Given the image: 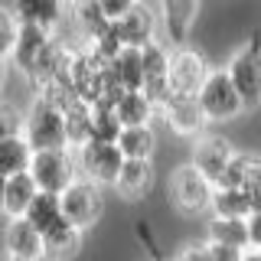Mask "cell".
I'll use <instances>...</instances> for the list:
<instances>
[{
  "label": "cell",
  "instance_id": "17",
  "mask_svg": "<svg viewBox=\"0 0 261 261\" xmlns=\"http://www.w3.org/2000/svg\"><path fill=\"white\" fill-rule=\"evenodd\" d=\"M13 13L20 16V23H33L43 30H59L69 13V0H10Z\"/></svg>",
  "mask_w": 261,
  "mask_h": 261
},
{
  "label": "cell",
  "instance_id": "18",
  "mask_svg": "<svg viewBox=\"0 0 261 261\" xmlns=\"http://www.w3.org/2000/svg\"><path fill=\"white\" fill-rule=\"evenodd\" d=\"M27 219L43 232V239H49V235H56V232H62V228L72 225L69 219H65L62 199L56 193H43V190H39V196L33 199V206L27 209Z\"/></svg>",
  "mask_w": 261,
  "mask_h": 261
},
{
  "label": "cell",
  "instance_id": "23",
  "mask_svg": "<svg viewBox=\"0 0 261 261\" xmlns=\"http://www.w3.org/2000/svg\"><path fill=\"white\" fill-rule=\"evenodd\" d=\"M114 114L121 118L124 127H134V124H153L160 118V108L144 92H124L114 105Z\"/></svg>",
  "mask_w": 261,
  "mask_h": 261
},
{
  "label": "cell",
  "instance_id": "36",
  "mask_svg": "<svg viewBox=\"0 0 261 261\" xmlns=\"http://www.w3.org/2000/svg\"><path fill=\"white\" fill-rule=\"evenodd\" d=\"M7 79H10V59L0 56V95H4V88H7Z\"/></svg>",
  "mask_w": 261,
  "mask_h": 261
},
{
  "label": "cell",
  "instance_id": "33",
  "mask_svg": "<svg viewBox=\"0 0 261 261\" xmlns=\"http://www.w3.org/2000/svg\"><path fill=\"white\" fill-rule=\"evenodd\" d=\"M134 4H141V0H98V7H101V13L108 20H121Z\"/></svg>",
  "mask_w": 261,
  "mask_h": 261
},
{
  "label": "cell",
  "instance_id": "26",
  "mask_svg": "<svg viewBox=\"0 0 261 261\" xmlns=\"http://www.w3.org/2000/svg\"><path fill=\"white\" fill-rule=\"evenodd\" d=\"M33 147L23 134L16 137H4L0 141V173L4 176H16V173H27L30 163H33Z\"/></svg>",
  "mask_w": 261,
  "mask_h": 261
},
{
  "label": "cell",
  "instance_id": "16",
  "mask_svg": "<svg viewBox=\"0 0 261 261\" xmlns=\"http://www.w3.org/2000/svg\"><path fill=\"white\" fill-rule=\"evenodd\" d=\"M153 190V160H124L118 179H114V193L124 202H141Z\"/></svg>",
  "mask_w": 261,
  "mask_h": 261
},
{
  "label": "cell",
  "instance_id": "14",
  "mask_svg": "<svg viewBox=\"0 0 261 261\" xmlns=\"http://www.w3.org/2000/svg\"><path fill=\"white\" fill-rule=\"evenodd\" d=\"M4 251L7 258H20V261H46V239L27 216H16L4 225Z\"/></svg>",
  "mask_w": 261,
  "mask_h": 261
},
{
  "label": "cell",
  "instance_id": "37",
  "mask_svg": "<svg viewBox=\"0 0 261 261\" xmlns=\"http://www.w3.org/2000/svg\"><path fill=\"white\" fill-rule=\"evenodd\" d=\"M4 199H7V176L0 173V212H4Z\"/></svg>",
  "mask_w": 261,
  "mask_h": 261
},
{
  "label": "cell",
  "instance_id": "1",
  "mask_svg": "<svg viewBox=\"0 0 261 261\" xmlns=\"http://www.w3.org/2000/svg\"><path fill=\"white\" fill-rule=\"evenodd\" d=\"M167 196H170V206H173L179 216H193V219L209 216L212 196H216V183L186 160V163H176V167L170 170Z\"/></svg>",
  "mask_w": 261,
  "mask_h": 261
},
{
  "label": "cell",
  "instance_id": "28",
  "mask_svg": "<svg viewBox=\"0 0 261 261\" xmlns=\"http://www.w3.org/2000/svg\"><path fill=\"white\" fill-rule=\"evenodd\" d=\"M82 242H85V228H75V225L49 235L46 239V261H72V258H79Z\"/></svg>",
  "mask_w": 261,
  "mask_h": 261
},
{
  "label": "cell",
  "instance_id": "13",
  "mask_svg": "<svg viewBox=\"0 0 261 261\" xmlns=\"http://www.w3.org/2000/svg\"><path fill=\"white\" fill-rule=\"evenodd\" d=\"M157 13H160V33L170 46L190 43V33L199 20V7L202 0H157Z\"/></svg>",
  "mask_w": 261,
  "mask_h": 261
},
{
  "label": "cell",
  "instance_id": "31",
  "mask_svg": "<svg viewBox=\"0 0 261 261\" xmlns=\"http://www.w3.org/2000/svg\"><path fill=\"white\" fill-rule=\"evenodd\" d=\"M27 130V114H23L10 98L0 95V141L4 137H16Z\"/></svg>",
  "mask_w": 261,
  "mask_h": 261
},
{
  "label": "cell",
  "instance_id": "40",
  "mask_svg": "<svg viewBox=\"0 0 261 261\" xmlns=\"http://www.w3.org/2000/svg\"><path fill=\"white\" fill-rule=\"evenodd\" d=\"M4 261H20V258H4Z\"/></svg>",
  "mask_w": 261,
  "mask_h": 261
},
{
  "label": "cell",
  "instance_id": "38",
  "mask_svg": "<svg viewBox=\"0 0 261 261\" xmlns=\"http://www.w3.org/2000/svg\"><path fill=\"white\" fill-rule=\"evenodd\" d=\"M242 261H261V251L258 248H248V251H245V258Z\"/></svg>",
  "mask_w": 261,
  "mask_h": 261
},
{
  "label": "cell",
  "instance_id": "35",
  "mask_svg": "<svg viewBox=\"0 0 261 261\" xmlns=\"http://www.w3.org/2000/svg\"><path fill=\"white\" fill-rule=\"evenodd\" d=\"M248 239H251V248L261 251V209H255L248 216Z\"/></svg>",
  "mask_w": 261,
  "mask_h": 261
},
{
  "label": "cell",
  "instance_id": "3",
  "mask_svg": "<svg viewBox=\"0 0 261 261\" xmlns=\"http://www.w3.org/2000/svg\"><path fill=\"white\" fill-rule=\"evenodd\" d=\"M23 137L30 141L33 150H56V147H69L65 134V108L49 98L36 95L27 111V130Z\"/></svg>",
  "mask_w": 261,
  "mask_h": 261
},
{
  "label": "cell",
  "instance_id": "2",
  "mask_svg": "<svg viewBox=\"0 0 261 261\" xmlns=\"http://www.w3.org/2000/svg\"><path fill=\"white\" fill-rule=\"evenodd\" d=\"M228 79L235 82L242 101H245V114L261 108V36H248L245 43L228 56L225 62Z\"/></svg>",
  "mask_w": 261,
  "mask_h": 261
},
{
  "label": "cell",
  "instance_id": "39",
  "mask_svg": "<svg viewBox=\"0 0 261 261\" xmlns=\"http://www.w3.org/2000/svg\"><path fill=\"white\" fill-rule=\"evenodd\" d=\"M251 196H255V206L261 209V186H258V190H255V193H251Z\"/></svg>",
  "mask_w": 261,
  "mask_h": 261
},
{
  "label": "cell",
  "instance_id": "21",
  "mask_svg": "<svg viewBox=\"0 0 261 261\" xmlns=\"http://www.w3.org/2000/svg\"><path fill=\"white\" fill-rule=\"evenodd\" d=\"M206 242H212V245H228V248H239V251H248V248H251V239H248V219L209 216Z\"/></svg>",
  "mask_w": 261,
  "mask_h": 261
},
{
  "label": "cell",
  "instance_id": "20",
  "mask_svg": "<svg viewBox=\"0 0 261 261\" xmlns=\"http://www.w3.org/2000/svg\"><path fill=\"white\" fill-rule=\"evenodd\" d=\"M255 196L242 186H216L212 196V212L209 216H222V219H248L255 212Z\"/></svg>",
  "mask_w": 261,
  "mask_h": 261
},
{
  "label": "cell",
  "instance_id": "10",
  "mask_svg": "<svg viewBox=\"0 0 261 261\" xmlns=\"http://www.w3.org/2000/svg\"><path fill=\"white\" fill-rule=\"evenodd\" d=\"M111 23H114V30H118L121 43L134 46V49H144V46H150L153 39H163V33H160V13H157V7L147 4V0L134 4L124 16H121V20H111Z\"/></svg>",
  "mask_w": 261,
  "mask_h": 261
},
{
  "label": "cell",
  "instance_id": "22",
  "mask_svg": "<svg viewBox=\"0 0 261 261\" xmlns=\"http://www.w3.org/2000/svg\"><path fill=\"white\" fill-rule=\"evenodd\" d=\"M39 196V186L33 173H16V176H7V199H4V216L7 219H16V216H27V209L33 206V199Z\"/></svg>",
  "mask_w": 261,
  "mask_h": 261
},
{
  "label": "cell",
  "instance_id": "9",
  "mask_svg": "<svg viewBox=\"0 0 261 261\" xmlns=\"http://www.w3.org/2000/svg\"><path fill=\"white\" fill-rule=\"evenodd\" d=\"M235 150H239V147L228 141V137L206 130V134H199L193 141V147H190V163L219 186V183H222V176H225V170H228V163H232V157H235Z\"/></svg>",
  "mask_w": 261,
  "mask_h": 261
},
{
  "label": "cell",
  "instance_id": "7",
  "mask_svg": "<svg viewBox=\"0 0 261 261\" xmlns=\"http://www.w3.org/2000/svg\"><path fill=\"white\" fill-rule=\"evenodd\" d=\"M212 65L202 49L190 43L170 46V88L173 95H196L202 88V82L209 79Z\"/></svg>",
  "mask_w": 261,
  "mask_h": 261
},
{
  "label": "cell",
  "instance_id": "5",
  "mask_svg": "<svg viewBox=\"0 0 261 261\" xmlns=\"http://www.w3.org/2000/svg\"><path fill=\"white\" fill-rule=\"evenodd\" d=\"M30 173L43 193H65L82 176L75 147H56V150H36L30 163Z\"/></svg>",
  "mask_w": 261,
  "mask_h": 261
},
{
  "label": "cell",
  "instance_id": "27",
  "mask_svg": "<svg viewBox=\"0 0 261 261\" xmlns=\"http://www.w3.org/2000/svg\"><path fill=\"white\" fill-rule=\"evenodd\" d=\"M92 121H95V111L88 101H75L65 105V134H69V147H82L92 141Z\"/></svg>",
  "mask_w": 261,
  "mask_h": 261
},
{
  "label": "cell",
  "instance_id": "11",
  "mask_svg": "<svg viewBox=\"0 0 261 261\" xmlns=\"http://www.w3.org/2000/svg\"><path fill=\"white\" fill-rule=\"evenodd\" d=\"M144 53V95L150 98L157 108L170 101L173 88H170V43L167 39H153Z\"/></svg>",
  "mask_w": 261,
  "mask_h": 261
},
{
  "label": "cell",
  "instance_id": "19",
  "mask_svg": "<svg viewBox=\"0 0 261 261\" xmlns=\"http://www.w3.org/2000/svg\"><path fill=\"white\" fill-rule=\"evenodd\" d=\"M219 186H242V190L255 193L261 186V150H235Z\"/></svg>",
  "mask_w": 261,
  "mask_h": 261
},
{
  "label": "cell",
  "instance_id": "30",
  "mask_svg": "<svg viewBox=\"0 0 261 261\" xmlns=\"http://www.w3.org/2000/svg\"><path fill=\"white\" fill-rule=\"evenodd\" d=\"M20 16L13 13L10 4H0V56L10 59L13 56V46H16V36H20Z\"/></svg>",
  "mask_w": 261,
  "mask_h": 261
},
{
  "label": "cell",
  "instance_id": "4",
  "mask_svg": "<svg viewBox=\"0 0 261 261\" xmlns=\"http://www.w3.org/2000/svg\"><path fill=\"white\" fill-rule=\"evenodd\" d=\"M196 98H199V108L206 111L209 124H228V121H239L245 114V101H242L239 88H235V82L228 79L225 65L209 72V79L202 82Z\"/></svg>",
  "mask_w": 261,
  "mask_h": 261
},
{
  "label": "cell",
  "instance_id": "15",
  "mask_svg": "<svg viewBox=\"0 0 261 261\" xmlns=\"http://www.w3.org/2000/svg\"><path fill=\"white\" fill-rule=\"evenodd\" d=\"M53 39H56V33H53V30L33 27V23H23V27H20V36H16V46H13L10 62L30 79V75H33V69H36V65L43 62V56L49 53Z\"/></svg>",
  "mask_w": 261,
  "mask_h": 261
},
{
  "label": "cell",
  "instance_id": "32",
  "mask_svg": "<svg viewBox=\"0 0 261 261\" xmlns=\"http://www.w3.org/2000/svg\"><path fill=\"white\" fill-rule=\"evenodd\" d=\"M173 261H212V258H209V242L202 239V242L183 245V248L176 251V258H173Z\"/></svg>",
  "mask_w": 261,
  "mask_h": 261
},
{
  "label": "cell",
  "instance_id": "8",
  "mask_svg": "<svg viewBox=\"0 0 261 261\" xmlns=\"http://www.w3.org/2000/svg\"><path fill=\"white\" fill-rule=\"evenodd\" d=\"M59 199H62L65 219H69L72 225L75 228H92L105 212V186L79 176L65 193H59Z\"/></svg>",
  "mask_w": 261,
  "mask_h": 261
},
{
  "label": "cell",
  "instance_id": "25",
  "mask_svg": "<svg viewBox=\"0 0 261 261\" xmlns=\"http://www.w3.org/2000/svg\"><path fill=\"white\" fill-rule=\"evenodd\" d=\"M108 65H111L114 79H118L127 92H144V53L141 49L124 46Z\"/></svg>",
  "mask_w": 261,
  "mask_h": 261
},
{
  "label": "cell",
  "instance_id": "12",
  "mask_svg": "<svg viewBox=\"0 0 261 261\" xmlns=\"http://www.w3.org/2000/svg\"><path fill=\"white\" fill-rule=\"evenodd\" d=\"M160 121L176 137H190V141L206 134V127H209V118L199 108V98L196 95H170V101L160 108Z\"/></svg>",
  "mask_w": 261,
  "mask_h": 261
},
{
  "label": "cell",
  "instance_id": "34",
  "mask_svg": "<svg viewBox=\"0 0 261 261\" xmlns=\"http://www.w3.org/2000/svg\"><path fill=\"white\" fill-rule=\"evenodd\" d=\"M209 258H212V261H242L245 251L228 248V245H212V242H209Z\"/></svg>",
  "mask_w": 261,
  "mask_h": 261
},
{
  "label": "cell",
  "instance_id": "24",
  "mask_svg": "<svg viewBox=\"0 0 261 261\" xmlns=\"http://www.w3.org/2000/svg\"><path fill=\"white\" fill-rule=\"evenodd\" d=\"M118 147L127 160H153V153H157V130H153V124L124 127L118 137Z\"/></svg>",
  "mask_w": 261,
  "mask_h": 261
},
{
  "label": "cell",
  "instance_id": "6",
  "mask_svg": "<svg viewBox=\"0 0 261 261\" xmlns=\"http://www.w3.org/2000/svg\"><path fill=\"white\" fill-rule=\"evenodd\" d=\"M75 157H79V173L85 179H92V183L105 186V190H114V179H118L121 167H124V153H121L118 144L111 141H88L75 147Z\"/></svg>",
  "mask_w": 261,
  "mask_h": 261
},
{
  "label": "cell",
  "instance_id": "29",
  "mask_svg": "<svg viewBox=\"0 0 261 261\" xmlns=\"http://www.w3.org/2000/svg\"><path fill=\"white\" fill-rule=\"evenodd\" d=\"M95 111V121H92V141H111L118 144L121 130H124V124H121V118L114 114L111 105H92Z\"/></svg>",
  "mask_w": 261,
  "mask_h": 261
}]
</instances>
